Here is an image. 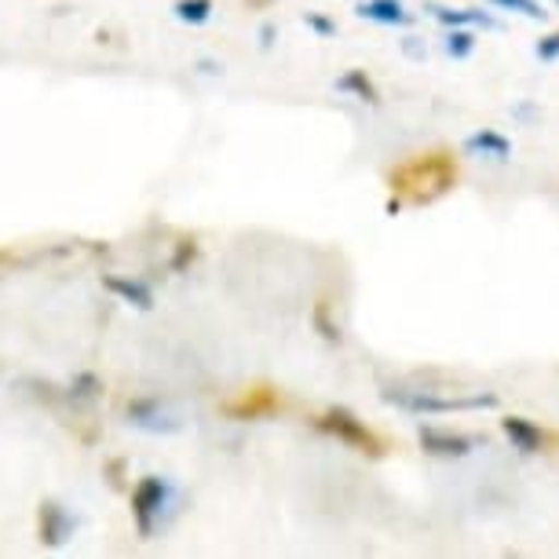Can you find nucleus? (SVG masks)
I'll return each instance as SVG.
<instances>
[{"instance_id":"nucleus-10","label":"nucleus","mask_w":559,"mask_h":559,"mask_svg":"<svg viewBox=\"0 0 559 559\" xmlns=\"http://www.w3.org/2000/svg\"><path fill=\"white\" fill-rule=\"evenodd\" d=\"M464 146H468L472 154L493 157V162H504V157L512 154V143L504 140V135H498V132H476V135H472V140L464 143Z\"/></svg>"},{"instance_id":"nucleus-8","label":"nucleus","mask_w":559,"mask_h":559,"mask_svg":"<svg viewBox=\"0 0 559 559\" xmlns=\"http://www.w3.org/2000/svg\"><path fill=\"white\" fill-rule=\"evenodd\" d=\"M501 428H504V436L512 439V447L520 450V453H537L542 450V428H534L531 420H523V417H504L501 420Z\"/></svg>"},{"instance_id":"nucleus-2","label":"nucleus","mask_w":559,"mask_h":559,"mask_svg":"<svg viewBox=\"0 0 559 559\" xmlns=\"http://www.w3.org/2000/svg\"><path fill=\"white\" fill-rule=\"evenodd\" d=\"M388 403L414 409V414H453V409H493L498 395H468V399H439L420 392H384Z\"/></svg>"},{"instance_id":"nucleus-17","label":"nucleus","mask_w":559,"mask_h":559,"mask_svg":"<svg viewBox=\"0 0 559 559\" xmlns=\"http://www.w3.org/2000/svg\"><path fill=\"white\" fill-rule=\"evenodd\" d=\"M537 56H542L545 62H552V59H559V29L556 34H548L542 45H537Z\"/></svg>"},{"instance_id":"nucleus-5","label":"nucleus","mask_w":559,"mask_h":559,"mask_svg":"<svg viewBox=\"0 0 559 559\" xmlns=\"http://www.w3.org/2000/svg\"><path fill=\"white\" fill-rule=\"evenodd\" d=\"M420 447L428 453H436V457H468L472 439L453 436V431H439V428H420Z\"/></svg>"},{"instance_id":"nucleus-9","label":"nucleus","mask_w":559,"mask_h":559,"mask_svg":"<svg viewBox=\"0 0 559 559\" xmlns=\"http://www.w3.org/2000/svg\"><path fill=\"white\" fill-rule=\"evenodd\" d=\"M129 420L135 428H146V431H176L179 428L173 417L162 414V406H157V403H132L129 406Z\"/></svg>"},{"instance_id":"nucleus-7","label":"nucleus","mask_w":559,"mask_h":559,"mask_svg":"<svg viewBox=\"0 0 559 559\" xmlns=\"http://www.w3.org/2000/svg\"><path fill=\"white\" fill-rule=\"evenodd\" d=\"M103 286H107L114 297H121L124 304H132V308H154V293L143 286V282H132V278H121V274H107L103 278Z\"/></svg>"},{"instance_id":"nucleus-3","label":"nucleus","mask_w":559,"mask_h":559,"mask_svg":"<svg viewBox=\"0 0 559 559\" xmlns=\"http://www.w3.org/2000/svg\"><path fill=\"white\" fill-rule=\"evenodd\" d=\"M319 428L325 431V436L341 439V442H347V447H355V450H362V453H381V442H377L373 431H369L362 420H358L352 409H344V406H336V409H330V414H322Z\"/></svg>"},{"instance_id":"nucleus-18","label":"nucleus","mask_w":559,"mask_h":559,"mask_svg":"<svg viewBox=\"0 0 559 559\" xmlns=\"http://www.w3.org/2000/svg\"><path fill=\"white\" fill-rule=\"evenodd\" d=\"M308 26H311V29H319L322 37H330L333 29H336V26L330 23V19H322V15H308Z\"/></svg>"},{"instance_id":"nucleus-1","label":"nucleus","mask_w":559,"mask_h":559,"mask_svg":"<svg viewBox=\"0 0 559 559\" xmlns=\"http://www.w3.org/2000/svg\"><path fill=\"white\" fill-rule=\"evenodd\" d=\"M168 501H173V483L162 479V476L140 479V487L132 490V515H135V526H140L143 537H151L157 531Z\"/></svg>"},{"instance_id":"nucleus-11","label":"nucleus","mask_w":559,"mask_h":559,"mask_svg":"<svg viewBox=\"0 0 559 559\" xmlns=\"http://www.w3.org/2000/svg\"><path fill=\"white\" fill-rule=\"evenodd\" d=\"M431 15H436L442 26H493V19L483 12H453V8L431 4Z\"/></svg>"},{"instance_id":"nucleus-14","label":"nucleus","mask_w":559,"mask_h":559,"mask_svg":"<svg viewBox=\"0 0 559 559\" xmlns=\"http://www.w3.org/2000/svg\"><path fill=\"white\" fill-rule=\"evenodd\" d=\"M472 48H476V40H472V34H464V29L453 26V34L447 37V51L453 59H464V56H472Z\"/></svg>"},{"instance_id":"nucleus-6","label":"nucleus","mask_w":559,"mask_h":559,"mask_svg":"<svg viewBox=\"0 0 559 559\" xmlns=\"http://www.w3.org/2000/svg\"><path fill=\"white\" fill-rule=\"evenodd\" d=\"M358 15L369 19V23H381V26H406L409 15L399 0H362L358 4Z\"/></svg>"},{"instance_id":"nucleus-13","label":"nucleus","mask_w":559,"mask_h":559,"mask_svg":"<svg viewBox=\"0 0 559 559\" xmlns=\"http://www.w3.org/2000/svg\"><path fill=\"white\" fill-rule=\"evenodd\" d=\"M336 88H341V92H355V96H358V99H366V103H377V88H373V81H369L362 70L344 73V78L336 81Z\"/></svg>"},{"instance_id":"nucleus-4","label":"nucleus","mask_w":559,"mask_h":559,"mask_svg":"<svg viewBox=\"0 0 559 559\" xmlns=\"http://www.w3.org/2000/svg\"><path fill=\"white\" fill-rule=\"evenodd\" d=\"M73 534V515L62 509L56 501H45L40 504V542L45 545H62L67 537Z\"/></svg>"},{"instance_id":"nucleus-12","label":"nucleus","mask_w":559,"mask_h":559,"mask_svg":"<svg viewBox=\"0 0 559 559\" xmlns=\"http://www.w3.org/2000/svg\"><path fill=\"white\" fill-rule=\"evenodd\" d=\"M176 19L179 23L202 26L213 19V0H176Z\"/></svg>"},{"instance_id":"nucleus-15","label":"nucleus","mask_w":559,"mask_h":559,"mask_svg":"<svg viewBox=\"0 0 559 559\" xmlns=\"http://www.w3.org/2000/svg\"><path fill=\"white\" fill-rule=\"evenodd\" d=\"M493 4L504 8V12H520L526 19H545V12H542V4H537V0H493Z\"/></svg>"},{"instance_id":"nucleus-16","label":"nucleus","mask_w":559,"mask_h":559,"mask_svg":"<svg viewBox=\"0 0 559 559\" xmlns=\"http://www.w3.org/2000/svg\"><path fill=\"white\" fill-rule=\"evenodd\" d=\"M70 392L78 395V399H92V395L99 392V381H96V377H92V373H81L78 381L70 384Z\"/></svg>"}]
</instances>
